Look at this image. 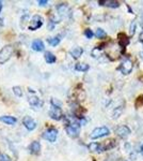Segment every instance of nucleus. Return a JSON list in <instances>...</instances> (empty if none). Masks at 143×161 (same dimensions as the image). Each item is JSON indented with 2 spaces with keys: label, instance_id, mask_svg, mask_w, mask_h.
<instances>
[{
  "label": "nucleus",
  "instance_id": "nucleus-1",
  "mask_svg": "<svg viewBox=\"0 0 143 161\" xmlns=\"http://www.w3.org/2000/svg\"><path fill=\"white\" fill-rule=\"evenodd\" d=\"M28 102L29 104L32 106V108H41L43 106V101L42 99L38 97L36 92H34L33 89L31 88H28Z\"/></svg>",
  "mask_w": 143,
  "mask_h": 161
},
{
  "label": "nucleus",
  "instance_id": "nucleus-2",
  "mask_svg": "<svg viewBox=\"0 0 143 161\" xmlns=\"http://www.w3.org/2000/svg\"><path fill=\"white\" fill-rule=\"evenodd\" d=\"M109 133H110V130H109L107 127H98V128H95L92 131V133L90 134V137L92 140H96L104 136H109Z\"/></svg>",
  "mask_w": 143,
  "mask_h": 161
},
{
  "label": "nucleus",
  "instance_id": "nucleus-3",
  "mask_svg": "<svg viewBox=\"0 0 143 161\" xmlns=\"http://www.w3.org/2000/svg\"><path fill=\"white\" fill-rule=\"evenodd\" d=\"M13 54V46L12 45H7L4 47H2L0 50V64H4L11 58Z\"/></svg>",
  "mask_w": 143,
  "mask_h": 161
},
{
  "label": "nucleus",
  "instance_id": "nucleus-4",
  "mask_svg": "<svg viewBox=\"0 0 143 161\" xmlns=\"http://www.w3.org/2000/svg\"><path fill=\"white\" fill-rule=\"evenodd\" d=\"M65 130L71 137H77L80 132V125L78 123H71L66 125Z\"/></svg>",
  "mask_w": 143,
  "mask_h": 161
},
{
  "label": "nucleus",
  "instance_id": "nucleus-5",
  "mask_svg": "<svg viewBox=\"0 0 143 161\" xmlns=\"http://www.w3.org/2000/svg\"><path fill=\"white\" fill-rule=\"evenodd\" d=\"M42 136H43V139L46 140V141L54 143V142H56L57 136H58V130L54 128H49L43 132Z\"/></svg>",
  "mask_w": 143,
  "mask_h": 161
},
{
  "label": "nucleus",
  "instance_id": "nucleus-6",
  "mask_svg": "<svg viewBox=\"0 0 143 161\" xmlns=\"http://www.w3.org/2000/svg\"><path fill=\"white\" fill-rule=\"evenodd\" d=\"M43 25V19L40 16V15H34V16L32 17V19H31L29 26H28V29L29 30H38V28H41Z\"/></svg>",
  "mask_w": 143,
  "mask_h": 161
},
{
  "label": "nucleus",
  "instance_id": "nucleus-7",
  "mask_svg": "<svg viewBox=\"0 0 143 161\" xmlns=\"http://www.w3.org/2000/svg\"><path fill=\"white\" fill-rule=\"evenodd\" d=\"M132 68H134V64H132L130 59H125L119 67V70L123 74H129L132 71Z\"/></svg>",
  "mask_w": 143,
  "mask_h": 161
},
{
  "label": "nucleus",
  "instance_id": "nucleus-8",
  "mask_svg": "<svg viewBox=\"0 0 143 161\" xmlns=\"http://www.w3.org/2000/svg\"><path fill=\"white\" fill-rule=\"evenodd\" d=\"M23 125L25 126V128L29 131H33L36 128L38 124L33 118H31L30 116H25L24 119H23Z\"/></svg>",
  "mask_w": 143,
  "mask_h": 161
},
{
  "label": "nucleus",
  "instance_id": "nucleus-9",
  "mask_svg": "<svg viewBox=\"0 0 143 161\" xmlns=\"http://www.w3.org/2000/svg\"><path fill=\"white\" fill-rule=\"evenodd\" d=\"M49 116H50L51 119H54V120H60L63 116L61 111V108H57V106H51L50 111H49Z\"/></svg>",
  "mask_w": 143,
  "mask_h": 161
},
{
  "label": "nucleus",
  "instance_id": "nucleus-10",
  "mask_svg": "<svg viewBox=\"0 0 143 161\" xmlns=\"http://www.w3.org/2000/svg\"><path fill=\"white\" fill-rule=\"evenodd\" d=\"M115 133L118 134L120 137H122V139H125V137H127L130 134V130H129V128L126 126H120L115 129Z\"/></svg>",
  "mask_w": 143,
  "mask_h": 161
},
{
  "label": "nucleus",
  "instance_id": "nucleus-11",
  "mask_svg": "<svg viewBox=\"0 0 143 161\" xmlns=\"http://www.w3.org/2000/svg\"><path fill=\"white\" fill-rule=\"evenodd\" d=\"M28 150H29L30 154L32 155H38L41 152V144L38 141H33L31 144L28 146Z\"/></svg>",
  "mask_w": 143,
  "mask_h": 161
},
{
  "label": "nucleus",
  "instance_id": "nucleus-12",
  "mask_svg": "<svg viewBox=\"0 0 143 161\" xmlns=\"http://www.w3.org/2000/svg\"><path fill=\"white\" fill-rule=\"evenodd\" d=\"M31 47H32V50L35 52H42V51H44L45 45H44V42L42 40L36 39V40H34L32 43H31Z\"/></svg>",
  "mask_w": 143,
  "mask_h": 161
},
{
  "label": "nucleus",
  "instance_id": "nucleus-13",
  "mask_svg": "<svg viewBox=\"0 0 143 161\" xmlns=\"http://www.w3.org/2000/svg\"><path fill=\"white\" fill-rule=\"evenodd\" d=\"M0 121L4 123L6 125H9V126H12V125H15L17 121V119L13 116H9V115H3V116H0Z\"/></svg>",
  "mask_w": 143,
  "mask_h": 161
},
{
  "label": "nucleus",
  "instance_id": "nucleus-14",
  "mask_svg": "<svg viewBox=\"0 0 143 161\" xmlns=\"http://www.w3.org/2000/svg\"><path fill=\"white\" fill-rule=\"evenodd\" d=\"M89 149L91 152H95V153H100V152H104V150H105L104 145L100 144V143H91L89 145Z\"/></svg>",
  "mask_w": 143,
  "mask_h": 161
},
{
  "label": "nucleus",
  "instance_id": "nucleus-15",
  "mask_svg": "<svg viewBox=\"0 0 143 161\" xmlns=\"http://www.w3.org/2000/svg\"><path fill=\"white\" fill-rule=\"evenodd\" d=\"M100 6H105L109 8H118L120 3L118 1H113V0H106V1H98Z\"/></svg>",
  "mask_w": 143,
  "mask_h": 161
},
{
  "label": "nucleus",
  "instance_id": "nucleus-16",
  "mask_svg": "<svg viewBox=\"0 0 143 161\" xmlns=\"http://www.w3.org/2000/svg\"><path fill=\"white\" fill-rule=\"evenodd\" d=\"M82 53H84V50H82L81 47H79V46H77V47H74L71 51V55H72L73 58H75V59L79 58V57L81 56Z\"/></svg>",
  "mask_w": 143,
  "mask_h": 161
},
{
  "label": "nucleus",
  "instance_id": "nucleus-17",
  "mask_svg": "<svg viewBox=\"0 0 143 161\" xmlns=\"http://www.w3.org/2000/svg\"><path fill=\"white\" fill-rule=\"evenodd\" d=\"M119 43L122 47H125L127 44L129 43V39L127 38L126 35H124V33H120L119 35Z\"/></svg>",
  "mask_w": 143,
  "mask_h": 161
},
{
  "label": "nucleus",
  "instance_id": "nucleus-18",
  "mask_svg": "<svg viewBox=\"0 0 143 161\" xmlns=\"http://www.w3.org/2000/svg\"><path fill=\"white\" fill-rule=\"evenodd\" d=\"M44 57H45V61L47 62V64H54V62H56L57 60L56 56H54L51 52H46Z\"/></svg>",
  "mask_w": 143,
  "mask_h": 161
},
{
  "label": "nucleus",
  "instance_id": "nucleus-19",
  "mask_svg": "<svg viewBox=\"0 0 143 161\" xmlns=\"http://www.w3.org/2000/svg\"><path fill=\"white\" fill-rule=\"evenodd\" d=\"M75 69L77 70V71H81V72H85L89 70V64H77L76 66H75Z\"/></svg>",
  "mask_w": 143,
  "mask_h": 161
},
{
  "label": "nucleus",
  "instance_id": "nucleus-20",
  "mask_svg": "<svg viewBox=\"0 0 143 161\" xmlns=\"http://www.w3.org/2000/svg\"><path fill=\"white\" fill-rule=\"evenodd\" d=\"M95 36H96V38H97V39H104V38H106L107 33H106V31L104 29L98 28V29L96 30V32H95Z\"/></svg>",
  "mask_w": 143,
  "mask_h": 161
},
{
  "label": "nucleus",
  "instance_id": "nucleus-21",
  "mask_svg": "<svg viewBox=\"0 0 143 161\" xmlns=\"http://www.w3.org/2000/svg\"><path fill=\"white\" fill-rule=\"evenodd\" d=\"M60 41H61V39L59 37H54V38L48 39V43L50 44L51 46H57L60 43Z\"/></svg>",
  "mask_w": 143,
  "mask_h": 161
},
{
  "label": "nucleus",
  "instance_id": "nucleus-22",
  "mask_svg": "<svg viewBox=\"0 0 143 161\" xmlns=\"http://www.w3.org/2000/svg\"><path fill=\"white\" fill-rule=\"evenodd\" d=\"M13 92H14V95L16 96V97H22L23 96V90H22V87L19 86H14L12 88Z\"/></svg>",
  "mask_w": 143,
  "mask_h": 161
},
{
  "label": "nucleus",
  "instance_id": "nucleus-23",
  "mask_svg": "<svg viewBox=\"0 0 143 161\" xmlns=\"http://www.w3.org/2000/svg\"><path fill=\"white\" fill-rule=\"evenodd\" d=\"M136 20H134V22H131V24H130V27H129V33L132 36L135 33V31H136Z\"/></svg>",
  "mask_w": 143,
  "mask_h": 161
},
{
  "label": "nucleus",
  "instance_id": "nucleus-24",
  "mask_svg": "<svg viewBox=\"0 0 143 161\" xmlns=\"http://www.w3.org/2000/svg\"><path fill=\"white\" fill-rule=\"evenodd\" d=\"M84 36L87 37L88 39H92L93 36H94V33H93V31L91 29H85L84 30Z\"/></svg>",
  "mask_w": 143,
  "mask_h": 161
},
{
  "label": "nucleus",
  "instance_id": "nucleus-25",
  "mask_svg": "<svg viewBox=\"0 0 143 161\" xmlns=\"http://www.w3.org/2000/svg\"><path fill=\"white\" fill-rule=\"evenodd\" d=\"M0 161H12V159L7 154H0Z\"/></svg>",
  "mask_w": 143,
  "mask_h": 161
},
{
  "label": "nucleus",
  "instance_id": "nucleus-26",
  "mask_svg": "<svg viewBox=\"0 0 143 161\" xmlns=\"http://www.w3.org/2000/svg\"><path fill=\"white\" fill-rule=\"evenodd\" d=\"M38 6H41V7H45V6H47L48 1L47 0H38Z\"/></svg>",
  "mask_w": 143,
  "mask_h": 161
},
{
  "label": "nucleus",
  "instance_id": "nucleus-27",
  "mask_svg": "<svg viewBox=\"0 0 143 161\" xmlns=\"http://www.w3.org/2000/svg\"><path fill=\"white\" fill-rule=\"evenodd\" d=\"M139 41L143 43V31H141V33H140V36H139Z\"/></svg>",
  "mask_w": 143,
  "mask_h": 161
},
{
  "label": "nucleus",
  "instance_id": "nucleus-28",
  "mask_svg": "<svg viewBox=\"0 0 143 161\" xmlns=\"http://www.w3.org/2000/svg\"><path fill=\"white\" fill-rule=\"evenodd\" d=\"M1 10H2V2L0 1V12H1Z\"/></svg>",
  "mask_w": 143,
  "mask_h": 161
},
{
  "label": "nucleus",
  "instance_id": "nucleus-29",
  "mask_svg": "<svg viewBox=\"0 0 143 161\" xmlns=\"http://www.w3.org/2000/svg\"><path fill=\"white\" fill-rule=\"evenodd\" d=\"M140 56H141V58H142V60H143V52H141V54H140Z\"/></svg>",
  "mask_w": 143,
  "mask_h": 161
},
{
  "label": "nucleus",
  "instance_id": "nucleus-30",
  "mask_svg": "<svg viewBox=\"0 0 143 161\" xmlns=\"http://www.w3.org/2000/svg\"><path fill=\"white\" fill-rule=\"evenodd\" d=\"M141 149H142V152H143V144H142V146H141Z\"/></svg>",
  "mask_w": 143,
  "mask_h": 161
}]
</instances>
